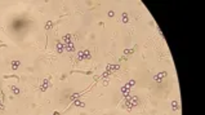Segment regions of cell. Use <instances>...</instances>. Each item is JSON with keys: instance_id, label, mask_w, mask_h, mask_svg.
Instances as JSON below:
<instances>
[{"instance_id": "8fae6325", "label": "cell", "mask_w": 205, "mask_h": 115, "mask_svg": "<svg viewBox=\"0 0 205 115\" xmlns=\"http://www.w3.org/2000/svg\"><path fill=\"white\" fill-rule=\"evenodd\" d=\"M172 109H173L174 111H176V110H178V109H179L178 102H177V101H173V102H172Z\"/></svg>"}, {"instance_id": "30bf717a", "label": "cell", "mask_w": 205, "mask_h": 115, "mask_svg": "<svg viewBox=\"0 0 205 115\" xmlns=\"http://www.w3.org/2000/svg\"><path fill=\"white\" fill-rule=\"evenodd\" d=\"M10 91L14 93V94H20V89H18L17 87H14V85H10Z\"/></svg>"}, {"instance_id": "9c48e42d", "label": "cell", "mask_w": 205, "mask_h": 115, "mask_svg": "<svg viewBox=\"0 0 205 115\" xmlns=\"http://www.w3.org/2000/svg\"><path fill=\"white\" fill-rule=\"evenodd\" d=\"M46 88H48V80H44L43 81V85L40 87V91L44 92V91H46Z\"/></svg>"}, {"instance_id": "8992f818", "label": "cell", "mask_w": 205, "mask_h": 115, "mask_svg": "<svg viewBox=\"0 0 205 115\" xmlns=\"http://www.w3.org/2000/svg\"><path fill=\"white\" fill-rule=\"evenodd\" d=\"M57 51H58V53H63V51H65L63 43H57Z\"/></svg>"}, {"instance_id": "7c38bea8", "label": "cell", "mask_w": 205, "mask_h": 115, "mask_svg": "<svg viewBox=\"0 0 205 115\" xmlns=\"http://www.w3.org/2000/svg\"><path fill=\"white\" fill-rule=\"evenodd\" d=\"M75 105L79 106V107H83V106H84V102H81V101H75Z\"/></svg>"}, {"instance_id": "277c9868", "label": "cell", "mask_w": 205, "mask_h": 115, "mask_svg": "<svg viewBox=\"0 0 205 115\" xmlns=\"http://www.w3.org/2000/svg\"><path fill=\"white\" fill-rule=\"evenodd\" d=\"M165 75H166V72H160V74H157V75H155L154 79H155L156 81H161V79H163Z\"/></svg>"}, {"instance_id": "4fadbf2b", "label": "cell", "mask_w": 205, "mask_h": 115, "mask_svg": "<svg viewBox=\"0 0 205 115\" xmlns=\"http://www.w3.org/2000/svg\"><path fill=\"white\" fill-rule=\"evenodd\" d=\"M134 84H135V81H134V80H130L129 83L127 84V85H128V87H129V88H130V87H133V85H134Z\"/></svg>"}, {"instance_id": "5bb4252c", "label": "cell", "mask_w": 205, "mask_h": 115, "mask_svg": "<svg viewBox=\"0 0 205 115\" xmlns=\"http://www.w3.org/2000/svg\"><path fill=\"white\" fill-rule=\"evenodd\" d=\"M50 26H52V23H50V21H49V22L45 25V27H46V29H49V27H50Z\"/></svg>"}, {"instance_id": "9a60e30c", "label": "cell", "mask_w": 205, "mask_h": 115, "mask_svg": "<svg viewBox=\"0 0 205 115\" xmlns=\"http://www.w3.org/2000/svg\"><path fill=\"white\" fill-rule=\"evenodd\" d=\"M112 16H114V12H112V10H110V12H108V17H112Z\"/></svg>"}, {"instance_id": "e0dca14e", "label": "cell", "mask_w": 205, "mask_h": 115, "mask_svg": "<svg viewBox=\"0 0 205 115\" xmlns=\"http://www.w3.org/2000/svg\"><path fill=\"white\" fill-rule=\"evenodd\" d=\"M54 115H59V113H58V111H56V113H54Z\"/></svg>"}, {"instance_id": "5b68a950", "label": "cell", "mask_w": 205, "mask_h": 115, "mask_svg": "<svg viewBox=\"0 0 205 115\" xmlns=\"http://www.w3.org/2000/svg\"><path fill=\"white\" fill-rule=\"evenodd\" d=\"M129 92H130V91H129V87H128V85H125V87H123V88H121V93H123L124 96H127V97L130 94Z\"/></svg>"}, {"instance_id": "52a82bcc", "label": "cell", "mask_w": 205, "mask_h": 115, "mask_svg": "<svg viewBox=\"0 0 205 115\" xmlns=\"http://www.w3.org/2000/svg\"><path fill=\"white\" fill-rule=\"evenodd\" d=\"M121 22H123V23H128V22H129V17H128L127 13H123V16H121Z\"/></svg>"}, {"instance_id": "7a4b0ae2", "label": "cell", "mask_w": 205, "mask_h": 115, "mask_svg": "<svg viewBox=\"0 0 205 115\" xmlns=\"http://www.w3.org/2000/svg\"><path fill=\"white\" fill-rule=\"evenodd\" d=\"M90 53L89 51H80L78 52V61H83V60H89L90 58Z\"/></svg>"}, {"instance_id": "2e32d148", "label": "cell", "mask_w": 205, "mask_h": 115, "mask_svg": "<svg viewBox=\"0 0 205 115\" xmlns=\"http://www.w3.org/2000/svg\"><path fill=\"white\" fill-rule=\"evenodd\" d=\"M132 52H133V51H124V53H125V54H130Z\"/></svg>"}, {"instance_id": "ba28073f", "label": "cell", "mask_w": 205, "mask_h": 115, "mask_svg": "<svg viewBox=\"0 0 205 115\" xmlns=\"http://www.w3.org/2000/svg\"><path fill=\"white\" fill-rule=\"evenodd\" d=\"M20 65H21L20 61H13V62H12V69H13V70H17L18 67H20Z\"/></svg>"}, {"instance_id": "6da1fadb", "label": "cell", "mask_w": 205, "mask_h": 115, "mask_svg": "<svg viewBox=\"0 0 205 115\" xmlns=\"http://www.w3.org/2000/svg\"><path fill=\"white\" fill-rule=\"evenodd\" d=\"M138 105V98L135 97V96H128L127 97V102H125V107H127L128 111H130L134 106Z\"/></svg>"}, {"instance_id": "3957f363", "label": "cell", "mask_w": 205, "mask_h": 115, "mask_svg": "<svg viewBox=\"0 0 205 115\" xmlns=\"http://www.w3.org/2000/svg\"><path fill=\"white\" fill-rule=\"evenodd\" d=\"M65 45V49H66L67 52H70V53H74L75 52V47H74V43H67V44H63Z\"/></svg>"}]
</instances>
